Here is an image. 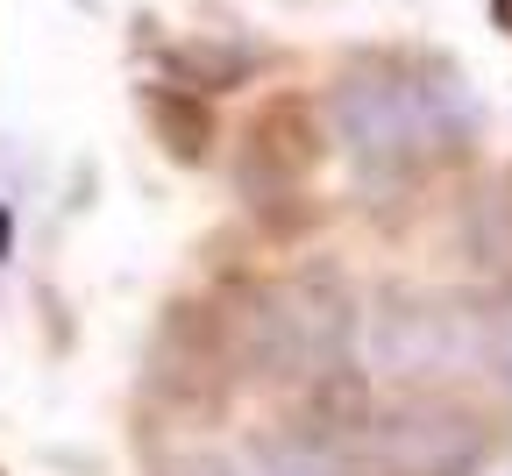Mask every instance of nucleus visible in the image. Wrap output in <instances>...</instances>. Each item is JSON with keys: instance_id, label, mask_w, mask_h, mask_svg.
Wrapping results in <instances>:
<instances>
[{"instance_id": "1", "label": "nucleus", "mask_w": 512, "mask_h": 476, "mask_svg": "<svg viewBox=\"0 0 512 476\" xmlns=\"http://www.w3.org/2000/svg\"><path fill=\"white\" fill-rule=\"evenodd\" d=\"M356 342V299L335 270H299V278L256 292L242 320L249 363L278 384H328L342 377V356Z\"/></svg>"}, {"instance_id": "2", "label": "nucleus", "mask_w": 512, "mask_h": 476, "mask_svg": "<svg viewBox=\"0 0 512 476\" xmlns=\"http://www.w3.org/2000/svg\"><path fill=\"white\" fill-rule=\"evenodd\" d=\"M342 150L370 171V178H399L413 164H427L434 150L456 143V107L420 79H384V72H356L335 86L328 100Z\"/></svg>"}, {"instance_id": "3", "label": "nucleus", "mask_w": 512, "mask_h": 476, "mask_svg": "<svg viewBox=\"0 0 512 476\" xmlns=\"http://www.w3.org/2000/svg\"><path fill=\"white\" fill-rule=\"evenodd\" d=\"M484 455H491L484 420L463 413V405H434V398L363 420V441H356L363 476H477Z\"/></svg>"}, {"instance_id": "4", "label": "nucleus", "mask_w": 512, "mask_h": 476, "mask_svg": "<svg viewBox=\"0 0 512 476\" xmlns=\"http://www.w3.org/2000/svg\"><path fill=\"white\" fill-rule=\"evenodd\" d=\"M370 363L384 377H448L463 363L484 370V313L434 306V299H392L384 313H370Z\"/></svg>"}, {"instance_id": "5", "label": "nucleus", "mask_w": 512, "mask_h": 476, "mask_svg": "<svg viewBox=\"0 0 512 476\" xmlns=\"http://www.w3.org/2000/svg\"><path fill=\"white\" fill-rule=\"evenodd\" d=\"M150 114L164 121V135H171V150H178L185 164H192V157L207 150V114L192 107V100H178V93H150Z\"/></svg>"}, {"instance_id": "6", "label": "nucleus", "mask_w": 512, "mask_h": 476, "mask_svg": "<svg viewBox=\"0 0 512 476\" xmlns=\"http://www.w3.org/2000/svg\"><path fill=\"white\" fill-rule=\"evenodd\" d=\"M484 370L512 391V299L505 306H484Z\"/></svg>"}, {"instance_id": "7", "label": "nucleus", "mask_w": 512, "mask_h": 476, "mask_svg": "<svg viewBox=\"0 0 512 476\" xmlns=\"http://www.w3.org/2000/svg\"><path fill=\"white\" fill-rule=\"evenodd\" d=\"M164 476H242L235 462H221V455H178Z\"/></svg>"}, {"instance_id": "8", "label": "nucleus", "mask_w": 512, "mask_h": 476, "mask_svg": "<svg viewBox=\"0 0 512 476\" xmlns=\"http://www.w3.org/2000/svg\"><path fill=\"white\" fill-rule=\"evenodd\" d=\"M491 15H498V29H512V0H491Z\"/></svg>"}, {"instance_id": "9", "label": "nucleus", "mask_w": 512, "mask_h": 476, "mask_svg": "<svg viewBox=\"0 0 512 476\" xmlns=\"http://www.w3.org/2000/svg\"><path fill=\"white\" fill-rule=\"evenodd\" d=\"M0 476H8V469H0Z\"/></svg>"}]
</instances>
